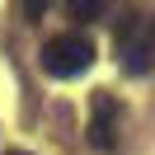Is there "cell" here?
Wrapping results in <instances>:
<instances>
[{
    "mask_svg": "<svg viewBox=\"0 0 155 155\" xmlns=\"http://www.w3.org/2000/svg\"><path fill=\"white\" fill-rule=\"evenodd\" d=\"M113 47L117 57H122V71L127 75H146V71L155 66V14H122L113 28Z\"/></svg>",
    "mask_w": 155,
    "mask_h": 155,
    "instance_id": "cell-1",
    "label": "cell"
},
{
    "mask_svg": "<svg viewBox=\"0 0 155 155\" xmlns=\"http://www.w3.org/2000/svg\"><path fill=\"white\" fill-rule=\"evenodd\" d=\"M94 66V42L85 33H57V38L42 47V71L57 80H75Z\"/></svg>",
    "mask_w": 155,
    "mask_h": 155,
    "instance_id": "cell-2",
    "label": "cell"
},
{
    "mask_svg": "<svg viewBox=\"0 0 155 155\" xmlns=\"http://www.w3.org/2000/svg\"><path fill=\"white\" fill-rule=\"evenodd\" d=\"M89 146L94 150H113L117 146V99L108 89H99L89 104Z\"/></svg>",
    "mask_w": 155,
    "mask_h": 155,
    "instance_id": "cell-3",
    "label": "cell"
},
{
    "mask_svg": "<svg viewBox=\"0 0 155 155\" xmlns=\"http://www.w3.org/2000/svg\"><path fill=\"white\" fill-rule=\"evenodd\" d=\"M71 14H75V19H99V14H104V5L85 0V5H71Z\"/></svg>",
    "mask_w": 155,
    "mask_h": 155,
    "instance_id": "cell-4",
    "label": "cell"
},
{
    "mask_svg": "<svg viewBox=\"0 0 155 155\" xmlns=\"http://www.w3.org/2000/svg\"><path fill=\"white\" fill-rule=\"evenodd\" d=\"M10 155H28V150H10Z\"/></svg>",
    "mask_w": 155,
    "mask_h": 155,
    "instance_id": "cell-5",
    "label": "cell"
}]
</instances>
